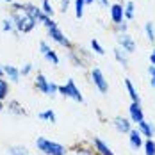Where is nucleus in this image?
<instances>
[{
	"mask_svg": "<svg viewBox=\"0 0 155 155\" xmlns=\"http://www.w3.org/2000/svg\"><path fill=\"white\" fill-rule=\"evenodd\" d=\"M32 70V64H25L23 68H21V71H20V75H29Z\"/></svg>",
	"mask_w": 155,
	"mask_h": 155,
	"instance_id": "nucleus-28",
	"label": "nucleus"
},
{
	"mask_svg": "<svg viewBox=\"0 0 155 155\" xmlns=\"http://www.w3.org/2000/svg\"><path fill=\"white\" fill-rule=\"evenodd\" d=\"M2 109H4V105H2V102H0V110H2Z\"/></svg>",
	"mask_w": 155,
	"mask_h": 155,
	"instance_id": "nucleus-37",
	"label": "nucleus"
},
{
	"mask_svg": "<svg viewBox=\"0 0 155 155\" xmlns=\"http://www.w3.org/2000/svg\"><path fill=\"white\" fill-rule=\"evenodd\" d=\"M4 73H7L11 80H15L18 82V78H20V70L15 68V66H11V64H7V66H4Z\"/></svg>",
	"mask_w": 155,
	"mask_h": 155,
	"instance_id": "nucleus-15",
	"label": "nucleus"
},
{
	"mask_svg": "<svg viewBox=\"0 0 155 155\" xmlns=\"http://www.w3.org/2000/svg\"><path fill=\"white\" fill-rule=\"evenodd\" d=\"M128 114H130V120L139 123L144 120V114H143V107L139 105V102H132L130 107H128Z\"/></svg>",
	"mask_w": 155,
	"mask_h": 155,
	"instance_id": "nucleus-9",
	"label": "nucleus"
},
{
	"mask_svg": "<svg viewBox=\"0 0 155 155\" xmlns=\"http://www.w3.org/2000/svg\"><path fill=\"white\" fill-rule=\"evenodd\" d=\"M11 20H13V23H15V27L18 29L20 32H31L34 27H36V23H38V20L34 18L32 15H18V13H13V15L9 16Z\"/></svg>",
	"mask_w": 155,
	"mask_h": 155,
	"instance_id": "nucleus-2",
	"label": "nucleus"
},
{
	"mask_svg": "<svg viewBox=\"0 0 155 155\" xmlns=\"http://www.w3.org/2000/svg\"><path fill=\"white\" fill-rule=\"evenodd\" d=\"M36 87L39 89V91H43V93H47V94H52V93H55L57 91V84H54V82H48L47 78H45V75H38L36 77Z\"/></svg>",
	"mask_w": 155,
	"mask_h": 155,
	"instance_id": "nucleus-5",
	"label": "nucleus"
},
{
	"mask_svg": "<svg viewBox=\"0 0 155 155\" xmlns=\"http://www.w3.org/2000/svg\"><path fill=\"white\" fill-rule=\"evenodd\" d=\"M120 47H121V50L127 52V54L136 52V43H134V39H132L127 32H121V36H120Z\"/></svg>",
	"mask_w": 155,
	"mask_h": 155,
	"instance_id": "nucleus-8",
	"label": "nucleus"
},
{
	"mask_svg": "<svg viewBox=\"0 0 155 155\" xmlns=\"http://www.w3.org/2000/svg\"><path fill=\"white\" fill-rule=\"evenodd\" d=\"M128 139H130V146L134 148V150H139L141 146H143V137H141V132L139 130H130L128 132Z\"/></svg>",
	"mask_w": 155,
	"mask_h": 155,
	"instance_id": "nucleus-10",
	"label": "nucleus"
},
{
	"mask_svg": "<svg viewBox=\"0 0 155 155\" xmlns=\"http://www.w3.org/2000/svg\"><path fill=\"white\" fill-rule=\"evenodd\" d=\"M36 146H38V150H41L43 153H47V155H64L66 153V148L62 144L55 143V141L45 139V137H38Z\"/></svg>",
	"mask_w": 155,
	"mask_h": 155,
	"instance_id": "nucleus-3",
	"label": "nucleus"
},
{
	"mask_svg": "<svg viewBox=\"0 0 155 155\" xmlns=\"http://www.w3.org/2000/svg\"><path fill=\"white\" fill-rule=\"evenodd\" d=\"M94 146H96V152H98L100 155H116L107 146V143H105L104 139H100V137H96V139H94Z\"/></svg>",
	"mask_w": 155,
	"mask_h": 155,
	"instance_id": "nucleus-12",
	"label": "nucleus"
},
{
	"mask_svg": "<svg viewBox=\"0 0 155 155\" xmlns=\"http://www.w3.org/2000/svg\"><path fill=\"white\" fill-rule=\"evenodd\" d=\"M4 31H5V32H13V31H15V23H13V20H11V18L4 20Z\"/></svg>",
	"mask_w": 155,
	"mask_h": 155,
	"instance_id": "nucleus-25",
	"label": "nucleus"
},
{
	"mask_svg": "<svg viewBox=\"0 0 155 155\" xmlns=\"http://www.w3.org/2000/svg\"><path fill=\"white\" fill-rule=\"evenodd\" d=\"M100 2H102L104 5H109V0H100Z\"/></svg>",
	"mask_w": 155,
	"mask_h": 155,
	"instance_id": "nucleus-32",
	"label": "nucleus"
},
{
	"mask_svg": "<svg viewBox=\"0 0 155 155\" xmlns=\"http://www.w3.org/2000/svg\"><path fill=\"white\" fill-rule=\"evenodd\" d=\"M123 16L127 20H132L134 18V2H128L127 4V7L123 9Z\"/></svg>",
	"mask_w": 155,
	"mask_h": 155,
	"instance_id": "nucleus-19",
	"label": "nucleus"
},
{
	"mask_svg": "<svg viewBox=\"0 0 155 155\" xmlns=\"http://www.w3.org/2000/svg\"><path fill=\"white\" fill-rule=\"evenodd\" d=\"M7 152H9V155H27V150L23 146H11Z\"/></svg>",
	"mask_w": 155,
	"mask_h": 155,
	"instance_id": "nucleus-21",
	"label": "nucleus"
},
{
	"mask_svg": "<svg viewBox=\"0 0 155 155\" xmlns=\"http://www.w3.org/2000/svg\"><path fill=\"white\" fill-rule=\"evenodd\" d=\"M43 13H45L47 16L54 15V9L50 7V2H48V0H43Z\"/></svg>",
	"mask_w": 155,
	"mask_h": 155,
	"instance_id": "nucleus-27",
	"label": "nucleus"
},
{
	"mask_svg": "<svg viewBox=\"0 0 155 155\" xmlns=\"http://www.w3.org/2000/svg\"><path fill=\"white\" fill-rule=\"evenodd\" d=\"M114 55H116V61L120 62L121 66H127V64H128L127 57H125V52L121 50V48H116V50H114Z\"/></svg>",
	"mask_w": 155,
	"mask_h": 155,
	"instance_id": "nucleus-17",
	"label": "nucleus"
},
{
	"mask_svg": "<svg viewBox=\"0 0 155 155\" xmlns=\"http://www.w3.org/2000/svg\"><path fill=\"white\" fill-rule=\"evenodd\" d=\"M91 47H93V50L96 52V54H100V55H104V54H105V50L102 48V45H100L96 39H93V41H91Z\"/></svg>",
	"mask_w": 155,
	"mask_h": 155,
	"instance_id": "nucleus-26",
	"label": "nucleus"
},
{
	"mask_svg": "<svg viewBox=\"0 0 155 155\" xmlns=\"http://www.w3.org/2000/svg\"><path fill=\"white\" fill-rule=\"evenodd\" d=\"M144 153L146 155H155V141L148 139L144 143Z\"/></svg>",
	"mask_w": 155,
	"mask_h": 155,
	"instance_id": "nucleus-20",
	"label": "nucleus"
},
{
	"mask_svg": "<svg viewBox=\"0 0 155 155\" xmlns=\"http://www.w3.org/2000/svg\"><path fill=\"white\" fill-rule=\"evenodd\" d=\"M110 18H112V21L114 23H121L123 21V7L120 5V4H114L112 7H110Z\"/></svg>",
	"mask_w": 155,
	"mask_h": 155,
	"instance_id": "nucleus-13",
	"label": "nucleus"
},
{
	"mask_svg": "<svg viewBox=\"0 0 155 155\" xmlns=\"http://www.w3.org/2000/svg\"><path fill=\"white\" fill-rule=\"evenodd\" d=\"M150 61H152V64L155 66V50L152 52V55H150Z\"/></svg>",
	"mask_w": 155,
	"mask_h": 155,
	"instance_id": "nucleus-29",
	"label": "nucleus"
},
{
	"mask_svg": "<svg viewBox=\"0 0 155 155\" xmlns=\"http://www.w3.org/2000/svg\"><path fill=\"white\" fill-rule=\"evenodd\" d=\"M7 93H9V86H7L5 80L0 78V100H4V98L7 96Z\"/></svg>",
	"mask_w": 155,
	"mask_h": 155,
	"instance_id": "nucleus-22",
	"label": "nucleus"
},
{
	"mask_svg": "<svg viewBox=\"0 0 155 155\" xmlns=\"http://www.w3.org/2000/svg\"><path fill=\"white\" fill-rule=\"evenodd\" d=\"M39 50H41V54H43V55H45L50 62L59 64V57H57V54H55L54 50H50V47H48L47 43H41V45H39Z\"/></svg>",
	"mask_w": 155,
	"mask_h": 155,
	"instance_id": "nucleus-11",
	"label": "nucleus"
},
{
	"mask_svg": "<svg viewBox=\"0 0 155 155\" xmlns=\"http://www.w3.org/2000/svg\"><path fill=\"white\" fill-rule=\"evenodd\" d=\"M112 125H114V128H116L120 134H128V132L132 130L130 120H128V118H123V116H116V118L112 120Z\"/></svg>",
	"mask_w": 155,
	"mask_h": 155,
	"instance_id": "nucleus-7",
	"label": "nucleus"
},
{
	"mask_svg": "<svg viewBox=\"0 0 155 155\" xmlns=\"http://www.w3.org/2000/svg\"><path fill=\"white\" fill-rule=\"evenodd\" d=\"M68 9V0H62V11H66Z\"/></svg>",
	"mask_w": 155,
	"mask_h": 155,
	"instance_id": "nucleus-30",
	"label": "nucleus"
},
{
	"mask_svg": "<svg viewBox=\"0 0 155 155\" xmlns=\"http://www.w3.org/2000/svg\"><path fill=\"white\" fill-rule=\"evenodd\" d=\"M84 2H86V4H93L94 0H84Z\"/></svg>",
	"mask_w": 155,
	"mask_h": 155,
	"instance_id": "nucleus-33",
	"label": "nucleus"
},
{
	"mask_svg": "<svg viewBox=\"0 0 155 155\" xmlns=\"http://www.w3.org/2000/svg\"><path fill=\"white\" fill-rule=\"evenodd\" d=\"M125 86H127V91H128V94H130V100H132V102H139V94H137V91H136L132 80L127 78V80H125Z\"/></svg>",
	"mask_w": 155,
	"mask_h": 155,
	"instance_id": "nucleus-16",
	"label": "nucleus"
},
{
	"mask_svg": "<svg viewBox=\"0 0 155 155\" xmlns=\"http://www.w3.org/2000/svg\"><path fill=\"white\" fill-rule=\"evenodd\" d=\"M152 86L155 87V77H152Z\"/></svg>",
	"mask_w": 155,
	"mask_h": 155,
	"instance_id": "nucleus-34",
	"label": "nucleus"
},
{
	"mask_svg": "<svg viewBox=\"0 0 155 155\" xmlns=\"http://www.w3.org/2000/svg\"><path fill=\"white\" fill-rule=\"evenodd\" d=\"M2 75H4V68H0V77H2Z\"/></svg>",
	"mask_w": 155,
	"mask_h": 155,
	"instance_id": "nucleus-35",
	"label": "nucleus"
},
{
	"mask_svg": "<svg viewBox=\"0 0 155 155\" xmlns=\"http://www.w3.org/2000/svg\"><path fill=\"white\" fill-rule=\"evenodd\" d=\"M84 0H75V13H77V18H82V13H84Z\"/></svg>",
	"mask_w": 155,
	"mask_h": 155,
	"instance_id": "nucleus-24",
	"label": "nucleus"
},
{
	"mask_svg": "<svg viewBox=\"0 0 155 155\" xmlns=\"http://www.w3.org/2000/svg\"><path fill=\"white\" fill-rule=\"evenodd\" d=\"M144 31H146V36H148V39L153 43L155 41V34H153V23L152 21H148L146 23V27H144Z\"/></svg>",
	"mask_w": 155,
	"mask_h": 155,
	"instance_id": "nucleus-23",
	"label": "nucleus"
},
{
	"mask_svg": "<svg viewBox=\"0 0 155 155\" xmlns=\"http://www.w3.org/2000/svg\"><path fill=\"white\" fill-rule=\"evenodd\" d=\"M39 120H47V121L55 123V114H54V110H43V112H39Z\"/></svg>",
	"mask_w": 155,
	"mask_h": 155,
	"instance_id": "nucleus-18",
	"label": "nucleus"
},
{
	"mask_svg": "<svg viewBox=\"0 0 155 155\" xmlns=\"http://www.w3.org/2000/svg\"><path fill=\"white\" fill-rule=\"evenodd\" d=\"M139 132L143 134V136H146L148 139H152L153 137V134H155V128H153V125H150V123H146L144 120L143 121H139Z\"/></svg>",
	"mask_w": 155,
	"mask_h": 155,
	"instance_id": "nucleus-14",
	"label": "nucleus"
},
{
	"mask_svg": "<svg viewBox=\"0 0 155 155\" xmlns=\"http://www.w3.org/2000/svg\"><path fill=\"white\" fill-rule=\"evenodd\" d=\"M41 23L47 27L48 34H50V38L55 41V43H59V45H62V47H70V41H68V38L64 36L61 32V29L57 27V23L55 21H52V18L50 16H45L43 20H41Z\"/></svg>",
	"mask_w": 155,
	"mask_h": 155,
	"instance_id": "nucleus-1",
	"label": "nucleus"
},
{
	"mask_svg": "<svg viewBox=\"0 0 155 155\" xmlns=\"http://www.w3.org/2000/svg\"><path fill=\"white\" fill-rule=\"evenodd\" d=\"M148 71H150V75H152V77H155V66H152V68H150Z\"/></svg>",
	"mask_w": 155,
	"mask_h": 155,
	"instance_id": "nucleus-31",
	"label": "nucleus"
},
{
	"mask_svg": "<svg viewBox=\"0 0 155 155\" xmlns=\"http://www.w3.org/2000/svg\"><path fill=\"white\" fill-rule=\"evenodd\" d=\"M4 2H7V4H11V2H13V0H4Z\"/></svg>",
	"mask_w": 155,
	"mask_h": 155,
	"instance_id": "nucleus-36",
	"label": "nucleus"
},
{
	"mask_svg": "<svg viewBox=\"0 0 155 155\" xmlns=\"http://www.w3.org/2000/svg\"><path fill=\"white\" fill-rule=\"evenodd\" d=\"M57 91L61 94H64V96H68V98H71V100H75V102H82V93L78 91V87L75 86L73 78H70L66 82V86H59Z\"/></svg>",
	"mask_w": 155,
	"mask_h": 155,
	"instance_id": "nucleus-4",
	"label": "nucleus"
},
{
	"mask_svg": "<svg viewBox=\"0 0 155 155\" xmlns=\"http://www.w3.org/2000/svg\"><path fill=\"white\" fill-rule=\"evenodd\" d=\"M91 77H93V82L96 84V87H98V91L100 93H107L109 91V86H107V80L104 77V73L98 70V68H94L93 71H91Z\"/></svg>",
	"mask_w": 155,
	"mask_h": 155,
	"instance_id": "nucleus-6",
	"label": "nucleus"
}]
</instances>
